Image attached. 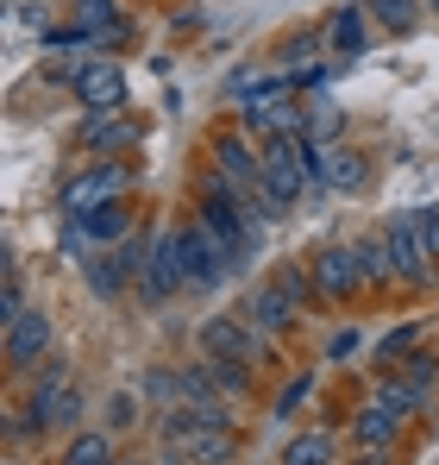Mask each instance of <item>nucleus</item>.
<instances>
[{
	"mask_svg": "<svg viewBox=\"0 0 439 465\" xmlns=\"http://www.w3.org/2000/svg\"><path fill=\"white\" fill-rule=\"evenodd\" d=\"M126 189H132V163H126V157H94V170H82V176L63 183L57 208H63V221H88L94 208L120 202Z\"/></svg>",
	"mask_w": 439,
	"mask_h": 465,
	"instance_id": "f257e3e1",
	"label": "nucleus"
},
{
	"mask_svg": "<svg viewBox=\"0 0 439 465\" xmlns=\"http://www.w3.org/2000/svg\"><path fill=\"white\" fill-rule=\"evenodd\" d=\"M176 258H182V277H189V290H214V283H226V271H232V252H226V239H220V232L208 227L201 214L176 227Z\"/></svg>",
	"mask_w": 439,
	"mask_h": 465,
	"instance_id": "f03ea898",
	"label": "nucleus"
},
{
	"mask_svg": "<svg viewBox=\"0 0 439 465\" xmlns=\"http://www.w3.org/2000/svg\"><path fill=\"white\" fill-rule=\"evenodd\" d=\"M264 327H251L245 314H208L195 327V352L201 359H264Z\"/></svg>",
	"mask_w": 439,
	"mask_h": 465,
	"instance_id": "7ed1b4c3",
	"label": "nucleus"
},
{
	"mask_svg": "<svg viewBox=\"0 0 439 465\" xmlns=\"http://www.w3.org/2000/svg\"><path fill=\"white\" fill-rule=\"evenodd\" d=\"M176 290H189V277H182V258H176V227H163V232H151L145 277H139V302H145V309H163Z\"/></svg>",
	"mask_w": 439,
	"mask_h": 465,
	"instance_id": "20e7f679",
	"label": "nucleus"
},
{
	"mask_svg": "<svg viewBox=\"0 0 439 465\" xmlns=\"http://www.w3.org/2000/svg\"><path fill=\"white\" fill-rule=\"evenodd\" d=\"M389 232V258H395V277L402 283H415V290H427L439 277V264L427 258V245H421V221H415V208L408 214H395V221H383Z\"/></svg>",
	"mask_w": 439,
	"mask_h": 465,
	"instance_id": "39448f33",
	"label": "nucleus"
},
{
	"mask_svg": "<svg viewBox=\"0 0 439 465\" xmlns=\"http://www.w3.org/2000/svg\"><path fill=\"white\" fill-rule=\"evenodd\" d=\"M70 88H75V101H82L88 114H126V94H132V88H126V70H120L113 57H88V64L75 70Z\"/></svg>",
	"mask_w": 439,
	"mask_h": 465,
	"instance_id": "423d86ee",
	"label": "nucleus"
},
{
	"mask_svg": "<svg viewBox=\"0 0 439 465\" xmlns=\"http://www.w3.org/2000/svg\"><path fill=\"white\" fill-rule=\"evenodd\" d=\"M245 126L264 139H307V107L301 94H245Z\"/></svg>",
	"mask_w": 439,
	"mask_h": 465,
	"instance_id": "0eeeda50",
	"label": "nucleus"
},
{
	"mask_svg": "<svg viewBox=\"0 0 439 465\" xmlns=\"http://www.w3.org/2000/svg\"><path fill=\"white\" fill-rule=\"evenodd\" d=\"M0 346H6V365H13V371H32V365L51 352V314H44V309H25L19 321H6Z\"/></svg>",
	"mask_w": 439,
	"mask_h": 465,
	"instance_id": "6e6552de",
	"label": "nucleus"
},
{
	"mask_svg": "<svg viewBox=\"0 0 439 465\" xmlns=\"http://www.w3.org/2000/svg\"><path fill=\"white\" fill-rule=\"evenodd\" d=\"M139 139H145V126L132 114H88L82 120V152L88 157H126Z\"/></svg>",
	"mask_w": 439,
	"mask_h": 465,
	"instance_id": "1a4fd4ad",
	"label": "nucleus"
},
{
	"mask_svg": "<svg viewBox=\"0 0 439 465\" xmlns=\"http://www.w3.org/2000/svg\"><path fill=\"white\" fill-rule=\"evenodd\" d=\"M358 283H365V271H358L352 245H320L314 252V290H320V302H346Z\"/></svg>",
	"mask_w": 439,
	"mask_h": 465,
	"instance_id": "9d476101",
	"label": "nucleus"
},
{
	"mask_svg": "<svg viewBox=\"0 0 439 465\" xmlns=\"http://www.w3.org/2000/svg\"><path fill=\"white\" fill-rule=\"evenodd\" d=\"M214 170H226L239 189L264 183V145H245V133H220L214 139Z\"/></svg>",
	"mask_w": 439,
	"mask_h": 465,
	"instance_id": "9b49d317",
	"label": "nucleus"
},
{
	"mask_svg": "<svg viewBox=\"0 0 439 465\" xmlns=\"http://www.w3.org/2000/svg\"><path fill=\"white\" fill-rule=\"evenodd\" d=\"M82 283L94 290V302H120V296L132 290V271L120 264V252H113V245H101V252L82 264Z\"/></svg>",
	"mask_w": 439,
	"mask_h": 465,
	"instance_id": "f8f14e48",
	"label": "nucleus"
},
{
	"mask_svg": "<svg viewBox=\"0 0 439 465\" xmlns=\"http://www.w3.org/2000/svg\"><path fill=\"white\" fill-rule=\"evenodd\" d=\"M352 440H358L365 453H395V440H402V415H389L383 402H365V409L352 415Z\"/></svg>",
	"mask_w": 439,
	"mask_h": 465,
	"instance_id": "ddd939ff",
	"label": "nucleus"
},
{
	"mask_svg": "<svg viewBox=\"0 0 439 465\" xmlns=\"http://www.w3.org/2000/svg\"><path fill=\"white\" fill-rule=\"evenodd\" d=\"M239 314H245L251 327H264V333H289V327H295V302L277 290V283H258V290L245 296V309H239Z\"/></svg>",
	"mask_w": 439,
	"mask_h": 465,
	"instance_id": "4468645a",
	"label": "nucleus"
},
{
	"mask_svg": "<svg viewBox=\"0 0 439 465\" xmlns=\"http://www.w3.org/2000/svg\"><path fill=\"white\" fill-rule=\"evenodd\" d=\"M327 189H339V195L370 189V157L352 145H327Z\"/></svg>",
	"mask_w": 439,
	"mask_h": 465,
	"instance_id": "2eb2a0df",
	"label": "nucleus"
},
{
	"mask_svg": "<svg viewBox=\"0 0 439 465\" xmlns=\"http://www.w3.org/2000/svg\"><path fill=\"white\" fill-rule=\"evenodd\" d=\"M352 252H358V271H365L370 290H389V283H402V277H395V258H389V232H383V227L365 232Z\"/></svg>",
	"mask_w": 439,
	"mask_h": 465,
	"instance_id": "dca6fc26",
	"label": "nucleus"
},
{
	"mask_svg": "<svg viewBox=\"0 0 439 465\" xmlns=\"http://www.w3.org/2000/svg\"><path fill=\"white\" fill-rule=\"evenodd\" d=\"M63 390H70V365H63V359H51V365L38 371V384H32V396H25V421H32L38 434H44V415H51V402H57Z\"/></svg>",
	"mask_w": 439,
	"mask_h": 465,
	"instance_id": "f3484780",
	"label": "nucleus"
},
{
	"mask_svg": "<svg viewBox=\"0 0 439 465\" xmlns=\"http://www.w3.org/2000/svg\"><path fill=\"white\" fill-rule=\"evenodd\" d=\"M320 32H327V51L358 57V51H365V6H333Z\"/></svg>",
	"mask_w": 439,
	"mask_h": 465,
	"instance_id": "a211bd4d",
	"label": "nucleus"
},
{
	"mask_svg": "<svg viewBox=\"0 0 439 465\" xmlns=\"http://www.w3.org/2000/svg\"><path fill=\"white\" fill-rule=\"evenodd\" d=\"M370 402H383L389 415H402V421H408V415H427V402H434V390H415L408 378H402V371H395V378H383V384L370 390Z\"/></svg>",
	"mask_w": 439,
	"mask_h": 465,
	"instance_id": "6ab92c4d",
	"label": "nucleus"
},
{
	"mask_svg": "<svg viewBox=\"0 0 439 465\" xmlns=\"http://www.w3.org/2000/svg\"><path fill=\"white\" fill-rule=\"evenodd\" d=\"M270 283L289 296L295 309H320V290H314V264H295V258H283V264H270Z\"/></svg>",
	"mask_w": 439,
	"mask_h": 465,
	"instance_id": "aec40b11",
	"label": "nucleus"
},
{
	"mask_svg": "<svg viewBox=\"0 0 439 465\" xmlns=\"http://www.w3.org/2000/svg\"><path fill=\"white\" fill-rule=\"evenodd\" d=\"M88 232H94V245H120V239H132V202L120 195V202L94 208V214H88Z\"/></svg>",
	"mask_w": 439,
	"mask_h": 465,
	"instance_id": "412c9836",
	"label": "nucleus"
},
{
	"mask_svg": "<svg viewBox=\"0 0 439 465\" xmlns=\"http://www.w3.org/2000/svg\"><path fill=\"white\" fill-rule=\"evenodd\" d=\"M195 460H201V465H232V460H239V428H232V421H220V428L201 421V434H195Z\"/></svg>",
	"mask_w": 439,
	"mask_h": 465,
	"instance_id": "4be33fe9",
	"label": "nucleus"
},
{
	"mask_svg": "<svg viewBox=\"0 0 439 465\" xmlns=\"http://www.w3.org/2000/svg\"><path fill=\"white\" fill-rule=\"evenodd\" d=\"M333 453H339V440L314 428V434H295L283 447V465H333Z\"/></svg>",
	"mask_w": 439,
	"mask_h": 465,
	"instance_id": "5701e85b",
	"label": "nucleus"
},
{
	"mask_svg": "<svg viewBox=\"0 0 439 465\" xmlns=\"http://www.w3.org/2000/svg\"><path fill=\"white\" fill-rule=\"evenodd\" d=\"M415 346H421V321H408V327H389V333L376 340V352H370V359H376L383 371H395V365H402Z\"/></svg>",
	"mask_w": 439,
	"mask_h": 465,
	"instance_id": "b1692460",
	"label": "nucleus"
},
{
	"mask_svg": "<svg viewBox=\"0 0 439 465\" xmlns=\"http://www.w3.org/2000/svg\"><path fill=\"white\" fill-rule=\"evenodd\" d=\"M421 6L427 0H365V13L376 25H389V32H415L421 25Z\"/></svg>",
	"mask_w": 439,
	"mask_h": 465,
	"instance_id": "393cba45",
	"label": "nucleus"
},
{
	"mask_svg": "<svg viewBox=\"0 0 439 465\" xmlns=\"http://www.w3.org/2000/svg\"><path fill=\"white\" fill-rule=\"evenodd\" d=\"M139 396H145L151 409H182V371H145V384H139Z\"/></svg>",
	"mask_w": 439,
	"mask_h": 465,
	"instance_id": "a878e982",
	"label": "nucleus"
},
{
	"mask_svg": "<svg viewBox=\"0 0 439 465\" xmlns=\"http://www.w3.org/2000/svg\"><path fill=\"white\" fill-rule=\"evenodd\" d=\"M63 465H120V453H113V434H75L70 453H63Z\"/></svg>",
	"mask_w": 439,
	"mask_h": 465,
	"instance_id": "bb28decb",
	"label": "nucleus"
},
{
	"mask_svg": "<svg viewBox=\"0 0 439 465\" xmlns=\"http://www.w3.org/2000/svg\"><path fill=\"white\" fill-rule=\"evenodd\" d=\"M201 365H208V378H214L220 396H245V390H251V365H245V359H201Z\"/></svg>",
	"mask_w": 439,
	"mask_h": 465,
	"instance_id": "cd10ccee",
	"label": "nucleus"
},
{
	"mask_svg": "<svg viewBox=\"0 0 439 465\" xmlns=\"http://www.w3.org/2000/svg\"><path fill=\"white\" fill-rule=\"evenodd\" d=\"M25 314V296H19V258L6 252L0 258V321H19Z\"/></svg>",
	"mask_w": 439,
	"mask_h": 465,
	"instance_id": "c85d7f7f",
	"label": "nucleus"
},
{
	"mask_svg": "<svg viewBox=\"0 0 439 465\" xmlns=\"http://www.w3.org/2000/svg\"><path fill=\"white\" fill-rule=\"evenodd\" d=\"M82 415H88V390H63V396H57V402H51V415H44V434H51V428H75V421H82Z\"/></svg>",
	"mask_w": 439,
	"mask_h": 465,
	"instance_id": "c756f323",
	"label": "nucleus"
},
{
	"mask_svg": "<svg viewBox=\"0 0 439 465\" xmlns=\"http://www.w3.org/2000/svg\"><path fill=\"white\" fill-rule=\"evenodd\" d=\"M126 38H132V19H126V13H120V19H101V25H88V45H94V51H120Z\"/></svg>",
	"mask_w": 439,
	"mask_h": 465,
	"instance_id": "7c9ffc66",
	"label": "nucleus"
},
{
	"mask_svg": "<svg viewBox=\"0 0 439 465\" xmlns=\"http://www.w3.org/2000/svg\"><path fill=\"white\" fill-rule=\"evenodd\" d=\"M395 371H402V378H408L415 390H427V384L439 378V359H434V352H421V346H415V352H408V359H402Z\"/></svg>",
	"mask_w": 439,
	"mask_h": 465,
	"instance_id": "2f4dec72",
	"label": "nucleus"
},
{
	"mask_svg": "<svg viewBox=\"0 0 439 465\" xmlns=\"http://www.w3.org/2000/svg\"><path fill=\"white\" fill-rule=\"evenodd\" d=\"M132 421H139V396L132 390H113L107 396V428H132Z\"/></svg>",
	"mask_w": 439,
	"mask_h": 465,
	"instance_id": "473e14b6",
	"label": "nucleus"
},
{
	"mask_svg": "<svg viewBox=\"0 0 439 465\" xmlns=\"http://www.w3.org/2000/svg\"><path fill=\"white\" fill-rule=\"evenodd\" d=\"M307 396H314V378L301 371V378H289V384H283V396H277V415H295V409H301Z\"/></svg>",
	"mask_w": 439,
	"mask_h": 465,
	"instance_id": "72a5a7b5",
	"label": "nucleus"
},
{
	"mask_svg": "<svg viewBox=\"0 0 439 465\" xmlns=\"http://www.w3.org/2000/svg\"><path fill=\"white\" fill-rule=\"evenodd\" d=\"M358 346H365V333H358V327H339V333L327 340V359H333V365H346V359H352Z\"/></svg>",
	"mask_w": 439,
	"mask_h": 465,
	"instance_id": "f704fd0d",
	"label": "nucleus"
},
{
	"mask_svg": "<svg viewBox=\"0 0 439 465\" xmlns=\"http://www.w3.org/2000/svg\"><path fill=\"white\" fill-rule=\"evenodd\" d=\"M320 45H327V32H301V38L283 45V57H289V64H314V51H320Z\"/></svg>",
	"mask_w": 439,
	"mask_h": 465,
	"instance_id": "c9c22d12",
	"label": "nucleus"
},
{
	"mask_svg": "<svg viewBox=\"0 0 439 465\" xmlns=\"http://www.w3.org/2000/svg\"><path fill=\"white\" fill-rule=\"evenodd\" d=\"M415 221H421V245H427V258L439 264V208H415Z\"/></svg>",
	"mask_w": 439,
	"mask_h": 465,
	"instance_id": "e433bc0d",
	"label": "nucleus"
},
{
	"mask_svg": "<svg viewBox=\"0 0 439 465\" xmlns=\"http://www.w3.org/2000/svg\"><path fill=\"white\" fill-rule=\"evenodd\" d=\"M82 25H101V19H120V0H75Z\"/></svg>",
	"mask_w": 439,
	"mask_h": 465,
	"instance_id": "4c0bfd02",
	"label": "nucleus"
},
{
	"mask_svg": "<svg viewBox=\"0 0 439 465\" xmlns=\"http://www.w3.org/2000/svg\"><path fill=\"white\" fill-rule=\"evenodd\" d=\"M327 133H339V114L333 107H307V139H327Z\"/></svg>",
	"mask_w": 439,
	"mask_h": 465,
	"instance_id": "58836bf2",
	"label": "nucleus"
},
{
	"mask_svg": "<svg viewBox=\"0 0 439 465\" xmlns=\"http://www.w3.org/2000/svg\"><path fill=\"white\" fill-rule=\"evenodd\" d=\"M358 465H389V453H365V460H358Z\"/></svg>",
	"mask_w": 439,
	"mask_h": 465,
	"instance_id": "ea45409f",
	"label": "nucleus"
},
{
	"mask_svg": "<svg viewBox=\"0 0 439 465\" xmlns=\"http://www.w3.org/2000/svg\"><path fill=\"white\" fill-rule=\"evenodd\" d=\"M427 13H439V0H427Z\"/></svg>",
	"mask_w": 439,
	"mask_h": 465,
	"instance_id": "a19ab883",
	"label": "nucleus"
},
{
	"mask_svg": "<svg viewBox=\"0 0 439 465\" xmlns=\"http://www.w3.org/2000/svg\"><path fill=\"white\" fill-rule=\"evenodd\" d=\"M120 465H145V460H120Z\"/></svg>",
	"mask_w": 439,
	"mask_h": 465,
	"instance_id": "79ce46f5",
	"label": "nucleus"
}]
</instances>
